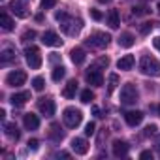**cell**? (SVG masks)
Listing matches in <instances>:
<instances>
[{
    "label": "cell",
    "mask_w": 160,
    "mask_h": 160,
    "mask_svg": "<svg viewBox=\"0 0 160 160\" xmlns=\"http://www.w3.org/2000/svg\"><path fill=\"white\" fill-rule=\"evenodd\" d=\"M92 115H94V117H102V111H100V108L92 106Z\"/></svg>",
    "instance_id": "39"
},
{
    "label": "cell",
    "mask_w": 160,
    "mask_h": 160,
    "mask_svg": "<svg viewBox=\"0 0 160 160\" xmlns=\"http://www.w3.org/2000/svg\"><path fill=\"white\" fill-rule=\"evenodd\" d=\"M91 17H92L94 21H102V17H104V15H102V13H100L98 10H94V8H91Z\"/></svg>",
    "instance_id": "35"
},
{
    "label": "cell",
    "mask_w": 160,
    "mask_h": 160,
    "mask_svg": "<svg viewBox=\"0 0 160 160\" xmlns=\"http://www.w3.org/2000/svg\"><path fill=\"white\" fill-rule=\"evenodd\" d=\"M139 30H141V34H149V32L152 30V23H143Z\"/></svg>",
    "instance_id": "36"
},
{
    "label": "cell",
    "mask_w": 160,
    "mask_h": 160,
    "mask_svg": "<svg viewBox=\"0 0 160 160\" xmlns=\"http://www.w3.org/2000/svg\"><path fill=\"white\" fill-rule=\"evenodd\" d=\"M28 149H32V151H38V147H40V141L38 139H28Z\"/></svg>",
    "instance_id": "37"
},
{
    "label": "cell",
    "mask_w": 160,
    "mask_h": 160,
    "mask_svg": "<svg viewBox=\"0 0 160 160\" xmlns=\"http://www.w3.org/2000/svg\"><path fill=\"white\" fill-rule=\"evenodd\" d=\"M0 25H2L4 30H13V21H12V17H10L6 12L0 13Z\"/></svg>",
    "instance_id": "24"
},
{
    "label": "cell",
    "mask_w": 160,
    "mask_h": 160,
    "mask_svg": "<svg viewBox=\"0 0 160 160\" xmlns=\"http://www.w3.org/2000/svg\"><path fill=\"white\" fill-rule=\"evenodd\" d=\"M30 100V92L28 91H23V92H17V94H13L12 98H10V102H12V106H15V108H21V106H25L27 102Z\"/></svg>",
    "instance_id": "14"
},
{
    "label": "cell",
    "mask_w": 160,
    "mask_h": 160,
    "mask_svg": "<svg viewBox=\"0 0 160 160\" xmlns=\"http://www.w3.org/2000/svg\"><path fill=\"white\" fill-rule=\"evenodd\" d=\"M32 87H34V91H38V92H40V91H43V87H45V79H43V77H40V75H38V77H34V79H32Z\"/></svg>",
    "instance_id": "28"
},
{
    "label": "cell",
    "mask_w": 160,
    "mask_h": 160,
    "mask_svg": "<svg viewBox=\"0 0 160 160\" xmlns=\"http://www.w3.org/2000/svg\"><path fill=\"white\" fill-rule=\"evenodd\" d=\"M117 42H119L121 47H126V49H128V47H132V45L136 43V38H134V34H130V32H122Z\"/></svg>",
    "instance_id": "21"
},
{
    "label": "cell",
    "mask_w": 160,
    "mask_h": 160,
    "mask_svg": "<svg viewBox=\"0 0 160 160\" xmlns=\"http://www.w3.org/2000/svg\"><path fill=\"white\" fill-rule=\"evenodd\" d=\"M27 81V73L23 70H13L6 75V85L8 87H21Z\"/></svg>",
    "instance_id": "7"
},
{
    "label": "cell",
    "mask_w": 160,
    "mask_h": 160,
    "mask_svg": "<svg viewBox=\"0 0 160 160\" xmlns=\"http://www.w3.org/2000/svg\"><path fill=\"white\" fill-rule=\"evenodd\" d=\"M138 89H136V85H132V83H126V85H122V89H121V102L124 104V106H132V104H136L138 102Z\"/></svg>",
    "instance_id": "4"
},
{
    "label": "cell",
    "mask_w": 160,
    "mask_h": 160,
    "mask_svg": "<svg viewBox=\"0 0 160 160\" xmlns=\"http://www.w3.org/2000/svg\"><path fill=\"white\" fill-rule=\"evenodd\" d=\"M143 113L141 111H126L124 113V121L128 122V126H138V124H141V121H143Z\"/></svg>",
    "instance_id": "13"
},
{
    "label": "cell",
    "mask_w": 160,
    "mask_h": 160,
    "mask_svg": "<svg viewBox=\"0 0 160 160\" xmlns=\"http://www.w3.org/2000/svg\"><path fill=\"white\" fill-rule=\"evenodd\" d=\"M57 156H58V158H70V152H66V151H60V152H57Z\"/></svg>",
    "instance_id": "40"
},
{
    "label": "cell",
    "mask_w": 160,
    "mask_h": 160,
    "mask_svg": "<svg viewBox=\"0 0 160 160\" xmlns=\"http://www.w3.org/2000/svg\"><path fill=\"white\" fill-rule=\"evenodd\" d=\"M38 109L42 111V115L45 117H53L55 115V102L51 98H40L38 102Z\"/></svg>",
    "instance_id": "10"
},
{
    "label": "cell",
    "mask_w": 160,
    "mask_h": 160,
    "mask_svg": "<svg viewBox=\"0 0 160 160\" xmlns=\"http://www.w3.org/2000/svg\"><path fill=\"white\" fill-rule=\"evenodd\" d=\"M113 154H115L117 158L126 156V154H128V143H126V141H121V139L113 141Z\"/></svg>",
    "instance_id": "18"
},
{
    "label": "cell",
    "mask_w": 160,
    "mask_h": 160,
    "mask_svg": "<svg viewBox=\"0 0 160 160\" xmlns=\"http://www.w3.org/2000/svg\"><path fill=\"white\" fill-rule=\"evenodd\" d=\"M64 75H66V68H64V66H55V68H53V73H51L53 81H60Z\"/></svg>",
    "instance_id": "26"
},
{
    "label": "cell",
    "mask_w": 160,
    "mask_h": 160,
    "mask_svg": "<svg viewBox=\"0 0 160 160\" xmlns=\"http://www.w3.org/2000/svg\"><path fill=\"white\" fill-rule=\"evenodd\" d=\"M132 13L134 15H147L149 10H147V6H134L132 8Z\"/></svg>",
    "instance_id": "30"
},
{
    "label": "cell",
    "mask_w": 160,
    "mask_h": 160,
    "mask_svg": "<svg viewBox=\"0 0 160 160\" xmlns=\"http://www.w3.org/2000/svg\"><path fill=\"white\" fill-rule=\"evenodd\" d=\"M42 42H43L45 45H49V47H60V45H62L60 36H58L57 32H53V30H45L43 36H42Z\"/></svg>",
    "instance_id": "9"
},
{
    "label": "cell",
    "mask_w": 160,
    "mask_h": 160,
    "mask_svg": "<svg viewBox=\"0 0 160 160\" xmlns=\"http://www.w3.org/2000/svg\"><path fill=\"white\" fill-rule=\"evenodd\" d=\"M117 85H119V75H117V73H111V75H109V83H108V92L111 94V92L117 89Z\"/></svg>",
    "instance_id": "27"
},
{
    "label": "cell",
    "mask_w": 160,
    "mask_h": 160,
    "mask_svg": "<svg viewBox=\"0 0 160 160\" xmlns=\"http://www.w3.org/2000/svg\"><path fill=\"white\" fill-rule=\"evenodd\" d=\"M85 77H87V81L91 85H94V87H102L104 85V75H102V70L98 66H91L87 70V75Z\"/></svg>",
    "instance_id": "8"
},
{
    "label": "cell",
    "mask_w": 160,
    "mask_h": 160,
    "mask_svg": "<svg viewBox=\"0 0 160 160\" xmlns=\"http://www.w3.org/2000/svg\"><path fill=\"white\" fill-rule=\"evenodd\" d=\"M98 64H102V66H108V64H109V58H108V57H106V58L102 57V58L98 60Z\"/></svg>",
    "instance_id": "43"
},
{
    "label": "cell",
    "mask_w": 160,
    "mask_h": 160,
    "mask_svg": "<svg viewBox=\"0 0 160 160\" xmlns=\"http://www.w3.org/2000/svg\"><path fill=\"white\" fill-rule=\"evenodd\" d=\"M34 38H36V30H27V32L21 36V40H23V42H32Z\"/></svg>",
    "instance_id": "31"
},
{
    "label": "cell",
    "mask_w": 160,
    "mask_h": 160,
    "mask_svg": "<svg viewBox=\"0 0 160 160\" xmlns=\"http://www.w3.org/2000/svg\"><path fill=\"white\" fill-rule=\"evenodd\" d=\"M154 149H156V152H160V136H156V139H154Z\"/></svg>",
    "instance_id": "42"
},
{
    "label": "cell",
    "mask_w": 160,
    "mask_h": 160,
    "mask_svg": "<svg viewBox=\"0 0 160 160\" xmlns=\"http://www.w3.org/2000/svg\"><path fill=\"white\" fill-rule=\"evenodd\" d=\"M55 19L60 23L62 30H64L68 36H77L79 30L83 28V21H81V19H73V17H70L64 10L57 12V13H55Z\"/></svg>",
    "instance_id": "1"
},
{
    "label": "cell",
    "mask_w": 160,
    "mask_h": 160,
    "mask_svg": "<svg viewBox=\"0 0 160 160\" xmlns=\"http://www.w3.org/2000/svg\"><path fill=\"white\" fill-rule=\"evenodd\" d=\"M55 4H57V0H42L43 10H51V8H55Z\"/></svg>",
    "instance_id": "33"
},
{
    "label": "cell",
    "mask_w": 160,
    "mask_h": 160,
    "mask_svg": "<svg viewBox=\"0 0 160 160\" xmlns=\"http://www.w3.org/2000/svg\"><path fill=\"white\" fill-rule=\"evenodd\" d=\"M158 12H160V4H158Z\"/></svg>",
    "instance_id": "47"
},
{
    "label": "cell",
    "mask_w": 160,
    "mask_h": 160,
    "mask_svg": "<svg viewBox=\"0 0 160 160\" xmlns=\"http://www.w3.org/2000/svg\"><path fill=\"white\" fill-rule=\"evenodd\" d=\"M25 60L27 64L32 68V70H38L42 66V55H40V49L36 45H30L25 49Z\"/></svg>",
    "instance_id": "5"
},
{
    "label": "cell",
    "mask_w": 160,
    "mask_h": 160,
    "mask_svg": "<svg viewBox=\"0 0 160 160\" xmlns=\"http://www.w3.org/2000/svg\"><path fill=\"white\" fill-rule=\"evenodd\" d=\"M134 62H136V58L132 57V55H124L122 58H119V62H117V68L119 70H132L134 68Z\"/></svg>",
    "instance_id": "20"
},
{
    "label": "cell",
    "mask_w": 160,
    "mask_h": 160,
    "mask_svg": "<svg viewBox=\"0 0 160 160\" xmlns=\"http://www.w3.org/2000/svg\"><path fill=\"white\" fill-rule=\"evenodd\" d=\"M92 100H94V92H92L91 89H85V91L81 92V102H83V104H91Z\"/></svg>",
    "instance_id": "29"
},
{
    "label": "cell",
    "mask_w": 160,
    "mask_h": 160,
    "mask_svg": "<svg viewBox=\"0 0 160 160\" xmlns=\"http://www.w3.org/2000/svg\"><path fill=\"white\" fill-rule=\"evenodd\" d=\"M94 132H96V124H94V122H89V124L85 126V134H87V136H92Z\"/></svg>",
    "instance_id": "34"
},
{
    "label": "cell",
    "mask_w": 160,
    "mask_h": 160,
    "mask_svg": "<svg viewBox=\"0 0 160 160\" xmlns=\"http://www.w3.org/2000/svg\"><path fill=\"white\" fill-rule=\"evenodd\" d=\"M49 138H51L53 141H60V139L64 138V134H62V130H60V126H58V124H51Z\"/></svg>",
    "instance_id": "25"
},
{
    "label": "cell",
    "mask_w": 160,
    "mask_h": 160,
    "mask_svg": "<svg viewBox=\"0 0 160 160\" xmlns=\"http://www.w3.org/2000/svg\"><path fill=\"white\" fill-rule=\"evenodd\" d=\"M98 2H102V4H109L111 0H98Z\"/></svg>",
    "instance_id": "45"
},
{
    "label": "cell",
    "mask_w": 160,
    "mask_h": 160,
    "mask_svg": "<svg viewBox=\"0 0 160 160\" xmlns=\"http://www.w3.org/2000/svg\"><path fill=\"white\" fill-rule=\"evenodd\" d=\"M49 58L55 62V60H58V55H57V53H51V57H49Z\"/></svg>",
    "instance_id": "44"
},
{
    "label": "cell",
    "mask_w": 160,
    "mask_h": 160,
    "mask_svg": "<svg viewBox=\"0 0 160 160\" xmlns=\"http://www.w3.org/2000/svg\"><path fill=\"white\" fill-rule=\"evenodd\" d=\"M158 115H160V106H158Z\"/></svg>",
    "instance_id": "46"
},
{
    "label": "cell",
    "mask_w": 160,
    "mask_h": 160,
    "mask_svg": "<svg viewBox=\"0 0 160 160\" xmlns=\"http://www.w3.org/2000/svg\"><path fill=\"white\" fill-rule=\"evenodd\" d=\"M62 121H64V124L68 128H77L83 121V113L79 109H75V108H66L62 111Z\"/></svg>",
    "instance_id": "3"
},
{
    "label": "cell",
    "mask_w": 160,
    "mask_h": 160,
    "mask_svg": "<svg viewBox=\"0 0 160 160\" xmlns=\"http://www.w3.org/2000/svg\"><path fill=\"white\" fill-rule=\"evenodd\" d=\"M109 42H111V36H109V34H106V32H94V34L89 36L87 45L96 47V49H104V47L109 45Z\"/></svg>",
    "instance_id": "6"
},
{
    "label": "cell",
    "mask_w": 160,
    "mask_h": 160,
    "mask_svg": "<svg viewBox=\"0 0 160 160\" xmlns=\"http://www.w3.org/2000/svg\"><path fill=\"white\" fill-rule=\"evenodd\" d=\"M152 45H154V47H156V49L160 51V36H156V38L152 40Z\"/></svg>",
    "instance_id": "41"
},
{
    "label": "cell",
    "mask_w": 160,
    "mask_h": 160,
    "mask_svg": "<svg viewBox=\"0 0 160 160\" xmlns=\"http://www.w3.org/2000/svg\"><path fill=\"white\" fill-rule=\"evenodd\" d=\"M10 10H12V13H13L15 17H21V19L28 17V8H27L23 2H17V0H13V2L10 4Z\"/></svg>",
    "instance_id": "12"
},
{
    "label": "cell",
    "mask_w": 160,
    "mask_h": 160,
    "mask_svg": "<svg viewBox=\"0 0 160 160\" xmlns=\"http://www.w3.org/2000/svg\"><path fill=\"white\" fill-rule=\"evenodd\" d=\"M70 58H72V62H73V64H83V62H85V58H87V53H85V49H83V47H75V49H72Z\"/></svg>",
    "instance_id": "17"
},
{
    "label": "cell",
    "mask_w": 160,
    "mask_h": 160,
    "mask_svg": "<svg viewBox=\"0 0 160 160\" xmlns=\"http://www.w3.org/2000/svg\"><path fill=\"white\" fill-rule=\"evenodd\" d=\"M0 60H2V64H8L12 60H15V49L13 47H6L2 51V57H0Z\"/></svg>",
    "instance_id": "23"
},
{
    "label": "cell",
    "mask_w": 160,
    "mask_h": 160,
    "mask_svg": "<svg viewBox=\"0 0 160 160\" xmlns=\"http://www.w3.org/2000/svg\"><path fill=\"white\" fill-rule=\"evenodd\" d=\"M139 72L143 75H151V77H158L160 75V62L151 57V55H143L139 58Z\"/></svg>",
    "instance_id": "2"
},
{
    "label": "cell",
    "mask_w": 160,
    "mask_h": 160,
    "mask_svg": "<svg viewBox=\"0 0 160 160\" xmlns=\"http://www.w3.org/2000/svg\"><path fill=\"white\" fill-rule=\"evenodd\" d=\"M4 134H6L10 139H15V141L21 138V132H19V128H17L15 122H4Z\"/></svg>",
    "instance_id": "16"
},
{
    "label": "cell",
    "mask_w": 160,
    "mask_h": 160,
    "mask_svg": "<svg viewBox=\"0 0 160 160\" xmlns=\"http://www.w3.org/2000/svg\"><path fill=\"white\" fill-rule=\"evenodd\" d=\"M156 124H149V126H145V130H143V136H154L156 134Z\"/></svg>",
    "instance_id": "32"
},
{
    "label": "cell",
    "mask_w": 160,
    "mask_h": 160,
    "mask_svg": "<svg viewBox=\"0 0 160 160\" xmlns=\"http://www.w3.org/2000/svg\"><path fill=\"white\" fill-rule=\"evenodd\" d=\"M23 122H25V128H27V130H38V128H40V119H38V115H34V113H27V115L23 117Z\"/></svg>",
    "instance_id": "15"
},
{
    "label": "cell",
    "mask_w": 160,
    "mask_h": 160,
    "mask_svg": "<svg viewBox=\"0 0 160 160\" xmlns=\"http://www.w3.org/2000/svg\"><path fill=\"white\" fill-rule=\"evenodd\" d=\"M75 92H77V81H75V79H70V81L66 83V87L62 89V96L70 100V98L75 96Z\"/></svg>",
    "instance_id": "19"
},
{
    "label": "cell",
    "mask_w": 160,
    "mask_h": 160,
    "mask_svg": "<svg viewBox=\"0 0 160 160\" xmlns=\"http://www.w3.org/2000/svg\"><path fill=\"white\" fill-rule=\"evenodd\" d=\"M108 25H109V28H119V25H121V19H119V12L117 10H109V13H108Z\"/></svg>",
    "instance_id": "22"
},
{
    "label": "cell",
    "mask_w": 160,
    "mask_h": 160,
    "mask_svg": "<svg viewBox=\"0 0 160 160\" xmlns=\"http://www.w3.org/2000/svg\"><path fill=\"white\" fill-rule=\"evenodd\" d=\"M72 151L75 154H87L89 152V143L83 138H73L72 139Z\"/></svg>",
    "instance_id": "11"
},
{
    "label": "cell",
    "mask_w": 160,
    "mask_h": 160,
    "mask_svg": "<svg viewBox=\"0 0 160 160\" xmlns=\"http://www.w3.org/2000/svg\"><path fill=\"white\" fill-rule=\"evenodd\" d=\"M139 158H152V152H151V151H141Z\"/></svg>",
    "instance_id": "38"
}]
</instances>
